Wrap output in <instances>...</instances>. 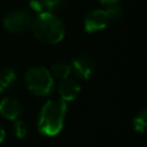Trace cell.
Returning a JSON list of instances; mask_svg holds the SVG:
<instances>
[{
	"mask_svg": "<svg viewBox=\"0 0 147 147\" xmlns=\"http://www.w3.org/2000/svg\"><path fill=\"white\" fill-rule=\"evenodd\" d=\"M22 103L13 96H6L0 101V114L7 119H18V117L22 115Z\"/></svg>",
	"mask_w": 147,
	"mask_h": 147,
	"instance_id": "obj_7",
	"label": "cell"
},
{
	"mask_svg": "<svg viewBox=\"0 0 147 147\" xmlns=\"http://www.w3.org/2000/svg\"><path fill=\"white\" fill-rule=\"evenodd\" d=\"M31 30L39 41L49 45L60 42L65 34L64 23L54 13L38 14L32 20Z\"/></svg>",
	"mask_w": 147,
	"mask_h": 147,
	"instance_id": "obj_2",
	"label": "cell"
},
{
	"mask_svg": "<svg viewBox=\"0 0 147 147\" xmlns=\"http://www.w3.org/2000/svg\"><path fill=\"white\" fill-rule=\"evenodd\" d=\"M31 23H32V16L30 11L23 8L10 10L9 13L6 14L2 21L3 28L11 33H20L25 31L31 26Z\"/></svg>",
	"mask_w": 147,
	"mask_h": 147,
	"instance_id": "obj_4",
	"label": "cell"
},
{
	"mask_svg": "<svg viewBox=\"0 0 147 147\" xmlns=\"http://www.w3.org/2000/svg\"><path fill=\"white\" fill-rule=\"evenodd\" d=\"M24 83L26 88L37 96L49 95L54 90V78L51 71L40 65L32 67L26 71Z\"/></svg>",
	"mask_w": 147,
	"mask_h": 147,
	"instance_id": "obj_3",
	"label": "cell"
},
{
	"mask_svg": "<svg viewBox=\"0 0 147 147\" xmlns=\"http://www.w3.org/2000/svg\"><path fill=\"white\" fill-rule=\"evenodd\" d=\"M67 114V105L62 99H51L40 109L38 115V130L41 134L54 137L63 127Z\"/></svg>",
	"mask_w": 147,
	"mask_h": 147,
	"instance_id": "obj_1",
	"label": "cell"
},
{
	"mask_svg": "<svg viewBox=\"0 0 147 147\" xmlns=\"http://www.w3.org/2000/svg\"><path fill=\"white\" fill-rule=\"evenodd\" d=\"M5 137H6V132H5V129H3V127L0 125V144L3 141Z\"/></svg>",
	"mask_w": 147,
	"mask_h": 147,
	"instance_id": "obj_16",
	"label": "cell"
},
{
	"mask_svg": "<svg viewBox=\"0 0 147 147\" xmlns=\"http://www.w3.org/2000/svg\"><path fill=\"white\" fill-rule=\"evenodd\" d=\"M51 74L53 77H56L60 80L68 78L69 75L71 74V65L68 63H64V62H57V63L52 65Z\"/></svg>",
	"mask_w": 147,
	"mask_h": 147,
	"instance_id": "obj_11",
	"label": "cell"
},
{
	"mask_svg": "<svg viewBox=\"0 0 147 147\" xmlns=\"http://www.w3.org/2000/svg\"><path fill=\"white\" fill-rule=\"evenodd\" d=\"M16 82V72L10 68H0V93L5 92Z\"/></svg>",
	"mask_w": 147,
	"mask_h": 147,
	"instance_id": "obj_10",
	"label": "cell"
},
{
	"mask_svg": "<svg viewBox=\"0 0 147 147\" xmlns=\"http://www.w3.org/2000/svg\"><path fill=\"white\" fill-rule=\"evenodd\" d=\"M101 5H105V6H111V5H115V3H118L119 0H98Z\"/></svg>",
	"mask_w": 147,
	"mask_h": 147,
	"instance_id": "obj_15",
	"label": "cell"
},
{
	"mask_svg": "<svg viewBox=\"0 0 147 147\" xmlns=\"http://www.w3.org/2000/svg\"><path fill=\"white\" fill-rule=\"evenodd\" d=\"M30 7L38 14L54 13L64 7V0H30Z\"/></svg>",
	"mask_w": 147,
	"mask_h": 147,
	"instance_id": "obj_9",
	"label": "cell"
},
{
	"mask_svg": "<svg viewBox=\"0 0 147 147\" xmlns=\"http://www.w3.org/2000/svg\"><path fill=\"white\" fill-rule=\"evenodd\" d=\"M13 129H14L15 136L20 139L25 138V136L28 134V131H29V127H28L26 123L24 121H21V119H15Z\"/></svg>",
	"mask_w": 147,
	"mask_h": 147,
	"instance_id": "obj_14",
	"label": "cell"
},
{
	"mask_svg": "<svg viewBox=\"0 0 147 147\" xmlns=\"http://www.w3.org/2000/svg\"><path fill=\"white\" fill-rule=\"evenodd\" d=\"M108 23L109 20L105 9H93L88 11L84 17V28L90 33L103 30Z\"/></svg>",
	"mask_w": 147,
	"mask_h": 147,
	"instance_id": "obj_6",
	"label": "cell"
},
{
	"mask_svg": "<svg viewBox=\"0 0 147 147\" xmlns=\"http://www.w3.org/2000/svg\"><path fill=\"white\" fill-rule=\"evenodd\" d=\"M106 14H107V17L109 20V22H115V21H118L123 14H124V9L122 8V6H119L118 3H115V5H111V6H107V8L105 9Z\"/></svg>",
	"mask_w": 147,
	"mask_h": 147,
	"instance_id": "obj_13",
	"label": "cell"
},
{
	"mask_svg": "<svg viewBox=\"0 0 147 147\" xmlns=\"http://www.w3.org/2000/svg\"><path fill=\"white\" fill-rule=\"evenodd\" d=\"M71 72L77 78L80 79H90L93 77L95 72V63L93 59L87 54H80L75 57L71 62Z\"/></svg>",
	"mask_w": 147,
	"mask_h": 147,
	"instance_id": "obj_5",
	"label": "cell"
},
{
	"mask_svg": "<svg viewBox=\"0 0 147 147\" xmlns=\"http://www.w3.org/2000/svg\"><path fill=\"white\" fill-rule=\"evenodd\" d=\"M57 91L63 101H72L78 96L80 92V86L75 79H71L68 77V78L61 79Z\"/></svg>",
	"mask_w": 147,
	"mask_h": 147,
	"instance_id": "obj_8",
	"label": "cell"
},
{
	"mask_svg": "<svg viewBox=\"0 0 147 147\" xmlns=\"http://www.w3.org/2000/svg\"><path fill=\"white\" fill-rule=\"evenodd\" d=\"M133 129L139 132V133H145L146 127H147V110L144 108L140 111H138V114L134 116L133 121Z\"/></svg>",
	"mask_w": 147,
	"mask_h": 147,
	"instance_id": "obj_12",
	"label": "cell"
}]
</instances>
